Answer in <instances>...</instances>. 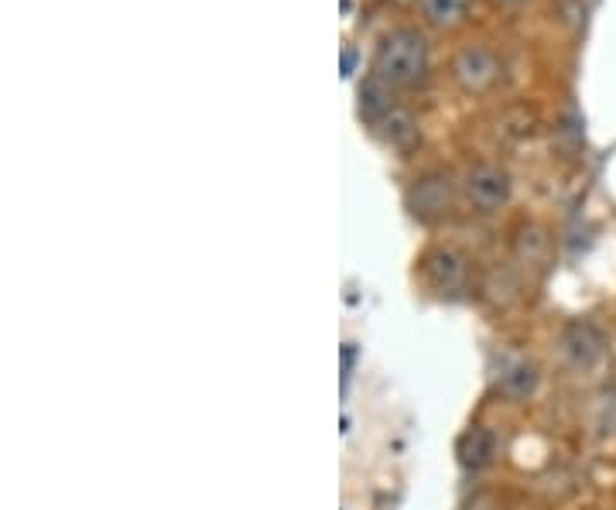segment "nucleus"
I'll return each mask as SVG.
<instances>
[{"mask_svg": "<svg viewBox=\"0 0 616 510\" xmlns=\"http://www.w3.org/2000/svg\"><path fill=\"white\" fill-rule=\"evenodd\" d=\"M514 250H518V258H521L524 264H541V261H545V253H549V237H545V230L534 227V223L521 227V230H518V240H514Z\"/></svg>", "mask_w": 616, "mask_h": 510, "instance_id": "nucleus-12", "label": "nucleus"}, {"mask_svg": "<svg viewBox=\"0 0 616 510\" xmlns=\"http://www.w3.org/2000/svg\"><path fill=\"white\" fill-rule=\"evenodd\" d=\"M562 356L575 371H593L603 360V336L589 322H568L562 330Z\"/></svg>", "mask_w": 616, "mask_h": 510, "instance_id": "nucleus-6", "label": "nucleus"}, {"mask_svg": "<svg viewBox=\"0 0 616 510\" xmlns=\"http://www.w3.org/2000/svg\"><path fill=\"white\" fill-rule=\"evenodd\" d=\"M377 131H380V137L390 144V148H411V144L418 140V124H415V117L411 114H405V111H390L380 124H377Z\"/></svg>", "mask_w": 616, "mask_h": 510, "instance_id": "nucleus-10", "label": "nucleus"}, {"mask_svg": "<svg viewBox=\"0 0 616 510\" xmlns=\"http://www.w3.org/2000/svg\"><path fill=\"white\" fill-rule=\"evenodd\" d=\"M459 186H462L466 202L483 216L500 212L514 196V181H511V175H507V168L490 165V162H480V165L469 168Z\"/></svg>", "mask_w": 616, "mask_h": 510, "instance_id": "nucleus-2", "label": "nucleus"}, {"mask_svg": "<svg viewBox=\"0 0 616 510\" xmlns=\"http://www.w3.org/2000/svg\"><path fill=\"white\" fill-rule=\"evenodd\" d=\"M343 69H346V76L353 72V52H346V55H343Z\"/></svg>", "mask_w": 616, "mask_h": 510, "instance_id": "nucleus-13", "label": "nucleus"}, {"mask_svg": "<svg viewBox=\"0 0 616 510\" xmlns=\"http://www.w3.org/2000/svg\"><path fill=\"white\" fill-rule=\"evenodd\" d=\"M374 76L390 90H411L428 76V42L415 28H394L387 31L377 55H374Z\"/></svg>", "mask_w": 616, "mask_h": 510, "instance_id": "nucleus-1", "label": "nucleus"}, {"mask_svg": "<svg viewBox=\"0 0 616 510\" xmlns=\"http://www.w3.org/2000/svg\"><path fill=\"white\" fill-rule=\"evenodd\" d=\"M500 4H507V8H518V4H524V0H500Z\"/></svg>", "mask_w": 616, "mask_h": 510, "instance_id": "nucleus-14", "label": "nucleus"}, {"mask_svg": "<svg viewBox=\"0 0 616 510\" xmlns=\"http://www.w3.org/2000/svg\"><path fill=\"white\" fill-rule=\"evenodd\" d=\"M408 209L415 220L421 223H442L446 216L452 212L456 206V186L452 178L442 175V171H428L421 178H415V186L408 189Z\"/></svg>", "mask_w": 616, "mask_h": 510, "instance_id": "nucleus-4", "label": "nucleus"}, {"mask_svg": "<svg viewBox=\"0 0 616 510\" xmlns=\"http://www.w3.org/2000/svg\"><path fill=\"white\" fill-rule=\"evenodd\" d=\"M537 387H541V371H537V363H531V360L511 363L500 377V391H503V397H511V400H528V397L537 394Z\"/></svg>", "mask_w": 616, "mask_h": 510, "instance_id": "nucleus-8", "label": "nucleus"}, {"mask_svg": "<svg viewBox=\"0 0 616 510\" xmlns=\"http://www.w3.org/2000/svg\"><path fill=\"white\" fill-rule=\"evenodd\" d=\"M418 271H421V281L435 291V295L442 299H452L466 288V278H469V264L466 258L456 250V247H428L418 261Z\"/></svg>", "mask_w": 616, "mask_h": 510, "instance_id": "nucleus-3", "label": "nucleus"}, {"mask_svg": "<svg viewBox=\"0 0 616 510\" xmlns=\"http://www.w3.org/2000/svg\"><path fill=\"white\" fill-rule=\"evenodd\" d=\"M452 76L466 93H487L500 80V59L483 45H466L452 59Z\"/></svg>", "mask_w": 616, "mask_h": 510, "instance_id": "nucleus-5", "label": "nucleus"}, {"mask_svg": "<svg viewBox=\"0 0 616 510\" xmlns=\"http://www.w3.org/2000/svg\"><path fill=\"white\" fill-rule=\"evenodd\" d=\"M473 0H421V11L435 28H452L466 18Z\"/></svg>", "mask_w": 616, "mask_h": 510, "instance_id": "nucleus-11", "label": "nucleus"}, {"mask_svg": "<svg viewBox=\"0 0 616 510\" xmlns=\"http://www.w3.org/2000/svg\"><path fill=\"white\" fill-rule=\"evenodd\" d=\"M390 111H397V106H394V96H390V86L380 83L377 76H370L364 86H359V117L370 121V124L377 127Z\"/></svg>", "mask_w": 616, "mask_h": 510, "instance_id": "nucleus-9", "label": "nucleus"}, {"mask_svg": "<svg viewBox=\"0 0 616 510\" xmlns=\"http://www.w3.org/2000/svg\"><path fill=\"white\" fill-rule=\"evenodd\" d=\"M456 456H459V466L466 472H483L497 459V435L487 425L466 428L462 439L456 443Z\"/></svg>", "mask_w": 616, "mask_h": 510, "instance_id": "nucleus-7", "label": "nucleus"}]
</instances>
